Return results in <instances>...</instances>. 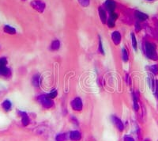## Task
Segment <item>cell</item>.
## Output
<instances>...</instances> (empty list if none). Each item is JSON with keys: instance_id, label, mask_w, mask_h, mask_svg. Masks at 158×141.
Listing matches in <instances>:
<instances>
[{"instance_id": "6da1fadb", "label": "cell", "mask_w": 158, "mask_h": 141, "mask_svg": "<svg viewBox=\"0 0 158 141\" xmlns=\"http://www.w3.org/2000/svg\"><path fill=\"white\" fill-rule=\"evenodd\" d=\"M145 53L148 58L151 59L153 60H157L158 56L156 51V46L154 44L150 42L145 43Z\"/></svg>"}, {"instance_id": "7a4b0ae2", "label": "cell", "mask_w": 158, "mask_h": 141, "mask_svg": "<svg viewBox=\"0 0 158 141\" xmlns=\"http://www.w3.org/2000/svg\"><path fill=\"white\" fill-rule=\"evenodd\" d=\"M39 101L41 103L44 108L49 109L53 106V102L52 99L48 97V95H41L39 97Z\"/></svg>"}, {"instance_id": "3957f363", "label": "cell", "mask_w": 158, "mask_h": 141, "mask_svg": "<svg viewBox=\"0 0 158 141\" xmlns=\"http://www.w3.org/2000/svg\"><path fill=\"white\" fill-rule=\"evenodd\" d=\"M31 6L40 13H43L44 9H45L44 2L40 1V0H34V1L31 2Z\"/></svg>"}, {"instance_id": "277c9868", "label": "cell", "mask_w": 158, "mask_h": 141, "mask_svg": "<svg viewBox=\"0 0 158 141\" xmlns=\"http://www.w3.org/2000/svg\"><path fill=\"white\" fill-rule=\"evenodd\" d=\"M7 63V60L6 58L0 59V75L7 76L10 73V70L6 67V64Z\"/></svg>"}, {"instance_id": "5b68a950", "label": "cell", "mask_w": 158, "mask_h": 141, "mask_svg": "<svg viewBox=\"0 0 158 141\" xmlns=\"http://www.w3.org/2000/svg\"><path fill=\"white\" fill-rule=\"evenodd\" d=\"M71 106L76 111H80L82 109V102L80 98H74L71 102Z\"/></svg>"}, {"instance_id": "8992f818", "label": "cell", "mask_w": 158, "mask_h": 141, "mask_svg": "<svg viewBox=\"0 0 158 141\" xmlns=\"http://www.w3.org/2000/svg\"><path fill=\"white\" fill-rule=\"evenodd\" d=\"M112 121L113 124H115V127H116L119 131H121L122 132V131L124 130V124H123L122 121L119 119V118H118V117H115V116H112Z\"/></svg>"}, {"instance_id": "52a82bcc", "label": "cell", "mask_w": 158, "mask_h": 141, "mask_svg": "<svg viewBox=\"0 0 158 141\" xmlns=\"http://www.w3.org/2000/svg\"><path fill=\"white\" fill-rule=\"evenodd\" d=\"M115 7H116V5H115V1H113V0H107L105 2V7L110 12V14L114 13Z\"/></svg>"}, {"instance_id": "ba28073f", "label": "cell", "mask_w": 158, "mask_h": 141, "mask_svg": "<svg viewBox=\"0 0 158 141\" xmlns=\"http://www.w3.org/2000/svg\"><path fill=\"white\" fill-rule=\"evenodd\" d=\"M112 39L113 43L115 44V45H118L121 41V35L118 31H115L112 34Z\"/></svg>"}, {"instance_id": "9c48e42d", "label": "cell", "mask_w": 158, "mask_h": 141, "mask_svg": "<svg viewBox=\"0 0 158 141\" xmlns=\"http://www.w3.org/2000/svg\"><path fill=\"white\" fill-rule=\"evenodd\" d=\"M117 17H118V15H117L115 12H114V13L110 14V17H109V19L108 20V27L112 28V27L115 26V20L117 19Z\"/></svg>"}, {"instance_id": "30bf717a", "label": "cell", "mask_w": 158, "mask_h": 141, "mask_svg": "<svg viewBox=\"0 0 158 141\" xmlns=\"http://www.w3.org/2000/svg\"><path fill=\"white\" fill-rule=\"evenodd\" d=\"M70 138L72 141H79L82 138V135L78 131H73L70 134Z\"/></svg>"}, {"instance_id": "8fae6325", "label": "cell", "mask_w": 158, "mask_h": 141, "mask_svg": "<svg viewBox=\"0 0 158 141\" xmlns=\"http://www.w3.org/2000/svg\"><path fill=\"white\" fill-rule=\"evenodd\" d=\"M20 114L22 116V124L24 126H28V124H29V123H30L29 117H28V115H27L25 113H23V112H20Z\"/></svg>"}, {"instance_id": "7c38bea8", "label": "cell", "mask_w": 158, "mask_h": 141, "mask_svg": "<svg viewBox=\"0 0 158 141\" xmlns=\"http://www.w3.org/2000/svg\"><path fill=\"white\" fill-rule=\"evenodd\" d=\"M135 16H136L137 19L139 20V21H145L148 18V15L142 13V12H140V11H136L135 12Z\"/></svg>"}, {"instance_id": "4fadbf2b", "label": "cell", "mask_w": 158, "mask_h": 141, "mask_svg": "<svg viewBox=\"0 0 158 141\" xmlns=\"http://www.w3.org/2000/svg\"><path fill=\"white\" fill-rule=\"evenodd\" d=\"M99 14H100V17L101 22L103 23H105L107 22V15L106 13H105V11L102 7L99 8Z\"/></svg>"}, {"instance_id": "5bb4252c", "label": "cell", "mask_w": 158, "mask_h": 141, "mask_svg": "<svg viewBox=\"0 0 158 141\" xmlns=\"http://www.w3.org/2000/svg\"><path fill=\"white\" fill-rule=\"evenodd\" d=\"M4 32L7 33H9V34H15L16 33V30L15 29L11 27L10 26H5L4 27Z\"/></svg>"}, {"instance_id": "9a60e30c", "label": "cell", "mask_w": 158, "mask_h": 141, "mask_svg": "<svg viewBox=\"0 0 158 141\" xmlns=\"http://www.w3.org/2000/svg\"><path fill=\"white\" fill-rule=\"evenodd\" d=\"M60 47V42L58 41V40H55L52 43V45H51V49L54 50V51H56Z\"/></svg>"}, {"instance_id": "2e32d148", "label": "cell", "mask_w": 158, "mask_h": 141, "mask_svg": "<svg viewBox=\"0 0 158 141\" xmlns=\"http://www.w3.org/2000/svg\"><path fill=\"white\" fill-rule=\"evenodd\" d=\"M2 108L4 109L5 110H10L11 108V103L10 101H8V100H6L3 103H2Z\"/></svg>"}, {"instance_id": "e0dca14e", "label": "cell", "mask_w": 158, "mask_h": 141, "mask_svg": "<svg viewBox=\"0 0 158 141\" xmlns=\"http://www.w3.org/2000/svg\"><path fill=\"white\" fill-rule=\"evenodd\" d=\"M122 58H123L124 62L128 61V59H129V57H128V52L125 48L122 49Z\"/></svg>"}, {"instance_id": "ac0fdd59", "label": "cell", "mask_w": 158, "mask_h": 141, "mask_svg": "<svg viewBox=\"0 0 158 141\" xmlns=\"http://www.w3.org/2000/svg\"><path fill=\"white\" fill-rule=\"evenodd\" d=\"M33 84L36 87H38L40 86V76L39 75H34L33 78Z\"/></svg>"}, {"instance_id": "d6986e66", "label": "cell", "mask_w": 158, "mask_h": 141, "mask_svg": "<svg viewBox=\"0 0 158 141\" xmlns=\"http://www.w3.org/2000/svg\"><path fill=\"white\" fill-rule=\"evenodd\" d=\"M133 101H134V109L136 111L139 110V104H138V98H137V96L135 95V94H133Z\"/></svg>"}, {"instance_id": "ffe728a7", "label": "cell", "mask_w": 158, "mask_h": 141, "mask_svg": "<svg viewBox=\"0 0 158 141\" xmlns=\"http://www.w3.org/2000/svg\"><path fill=\"white\" fill-rule=\"evenodd\" d=\"M56 141H67V136L64 133L58 135L56 136Z\"/></svg>"}, {"instance_id": "44dd1931", "label": "cell", "mask_w": 158, "mask_h": 141, "mask_svg": "<svg viewBox=\"0 0 158 141\" xmlns=\"http://www.w3.org/2000/svg\"><path fill=\"white\" fill-rule=\"evenodd\" d=\"M131 38H132V46L134 48V50L137 49V41H136V37L134 36V33L131 34Z\"/></svg>"}, {"instance_id": "7402d4cb", "label": "cell", "mask_w": 158, "mask_h": 141, "mask_svg": "<svg viewBox=\"0 0 158 141\" xmlns=\"http://www.w3.org/2000/svg\"><path fill=\"white\" fill-rule=\"evenodd\" d=\"M78 2L84 7H88L89 5V0H78Z\"/></svg>"}, {"instance_id": "603a6c76", "label": "cell", "mask_w": 158, "mask_h": 141, "mask_svg": "<svg viewBox=\"0 0 158 141\" xmlns=\"http://www.w3.org/2000/svg\"><path fill=\"white\" fill-rule=\"evenodd\" d=\"M150 71H151L154 75L158 74V66L157 65H153L150 67Z\"/></svg>"}, {"instance_id": "cb8c5ba5", "label": "cell", "mask_w": 158, "mask_h": 141, "mask_svg": "<svg viewBox=\"0 0 158 141\" xmlns=\"http://www.w3.org/2000/svg\"><path fill=\"white\" fill-rule=\"evenodd\" d=\"M48 96L50 98H52V99H53V98H55L57 96V91H56V90H54V91L51 92L50 93H48Z\"/></svg>"}, {"instance_id": "d4e9b609", "label": "cell", "mask_w": 158, "mask_h": 141, "mask_svg": "<svg viewBox=\"0 0 158 141\" xmlns=\"http://www.w3.org/2000/svg\"><path fill=\"white\" fill-rule=\"evenodd\" d=\"M99 49H100V52L101 54H104V48H103V45H102V42L100 39V41H99Z\"/></svg>"}, {"instance_id": "484cf974", "label": "cell", "mask_w": 158, "mask_h": 141, "mask_svg": "<svg viewBox=\"0 0 158 141\" xmlns=\"http://www.w3.org/2000/svg\"><path fill=\"white\" fill-rule=\"evenodd\" d=\"M124 141H134L133 138H131L130 136H126L124 137Z\"/></svg>"}, {"instance_id": "4316f807", "label": "cell", "mask_w": 158, "mask_h": 141, "mask_svg": "<svg viewBox=\"0 0 158 141\" xmlns=\"http://www.w3.org/2000/svg\"><path fill=\"white\" fill-rule=\"evenodd\" d=\"M156 97L158 100V83H157V91H156Z\"/></svg>"}, {"instance_id": "83f0119b", "label": "cell", "mask_w": 158, "mask_h": 141, "mask_svg": "<svg viewBox=\"0 0 158 141\" xmlns=\"http://www.w3.org/2000/svg\"><path fill=\"white\" fill-rule=\"evenodd\" d=\"M145 141H150V139H145Z\"/></svg>"}, {"instance_id": "f1b7e54d", "label": "cell", "mask_w": 158, "mask_h": 141, "mask_svg": "<svg viewBox=\"0 0 158 141\" xmlns=\"http://www.w3.org/2000/svg\"><path fill=\"white\" fill-rule=\"evenodd\" d=\"M149 1H153V0H149Z\"/></svg>"}, {"instance_id": "f546056e", "label": "cell", "mask_w": 158, "mask_h": 141, "mask_svg": "<svg viewBox=\"0 0 158 141\" xmlns=\"http://www.w3.org/2000/svg\"><path fill=\"white\" fill-rule=\"evenodd\" d=\"M23 1H25V0H23Z\"/></svg>"}]
</instances>
